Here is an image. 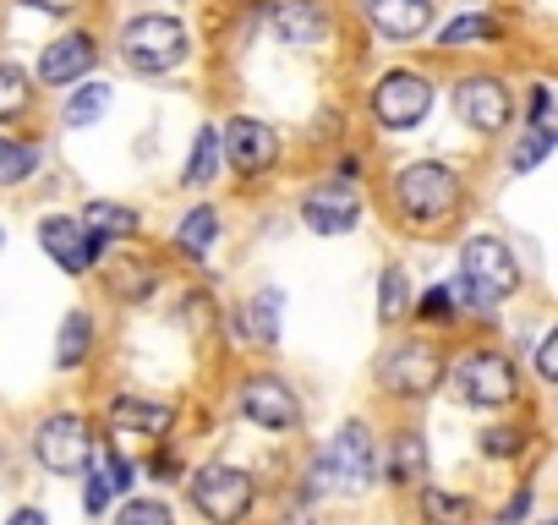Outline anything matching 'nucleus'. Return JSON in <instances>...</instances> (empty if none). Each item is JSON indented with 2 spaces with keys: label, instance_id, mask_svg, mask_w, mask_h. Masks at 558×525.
I'll return each mask as SVG.
<instances>
[{
  "label": "nucleus",
  "instance_id": "f257e3e1",
  "mask_svg": "<svg viewBox=\"0 0 558 525\" xmlns=\"http://www.w3.org/2000/svg\"><path fill=\"white\" fill-rule=\"evenodd\" d=\"M192 56V34L186 23L165 17V12H143L121 28V61L143 77H165V72H181Z\"/></svg>",
  "mask_w": 558,
  "mask_h": 525
},
{
  "label": "nucleus",
  "instance_id": "f03ea898",
  "mask_svg": "<svg viewBox=\"0 0 558 525\" xmlns=\"http://www.w3.org/2000/svg\"><path fill=\"white\" fill-rule=\"evenodd\" d=\"M460 285L471 291L476 313H493V302L514 296L520 262H514V252H509L498 235H471V241L460 246Z\"/></svg>",
  "mask_w": 558,
  "mask_h": 525
},
{
  "label": "nucleus",
  "instance_id": "7ed1b4c3",
  "mask_svg": "<svg viewBox=\"0 0 558 525\" xmlns=\"http://www.w3.org/2000/svg\"><path fill=\"white\" fill-rule=\"evenodd\" d=\"M395 203L411 224H438L460 208V175L438 159H416L395 175Z\"/></svg>",
  "mask_w": 558,
  "mask_h": 525
},
{
  "label": "nucleus",
  "instance_id": "20e7f679",
  "mask_svg": "<svg viewBox=\"0 0 558 525\" xmlns=\"http://www.w3.org/2000/svg\"><path fill=\"white\" fill-rule=\"evenodd\" d=\"M318 481L335 492H351V498H362L378 481V443H373L367 422H345L329 438V449L318 454Z\"/></svg>",
  "mask_w": 558,
  "mask_h": 525
},
{
  "label": "nucleus",
  "instance_id": "39448f33",
  "mask_svg": "<svg viewBox=\"0 0 558 525\" xmlns=\"http://www.w3.org/2000/svg\"><path fill=\"white\" fill-rule=\"evenodd\" d=\"M186 492L208 525H241L257 503V476L241 465H203V471H192Z\"/></svg>",
  "mask_w": 558,
  "mask_h": 525
},
{
  "label": "nucleus",
  "instance_id": "423d86ee",
  "mask_svg": "<svg viewBox=\"0 0 558 525\" xmlns=\"http://www.w3.org/2000/svg\"><path fill=\"white\" fill-rule=\"evenodd\" d=\"M94 443H99V438H94V422L77 416V411H56V416H45V422L34 427V460H39L45 471H56V476L88 471Z\"/></svg>",
  "mask_w": 558,
  "mask_h": 525
},
{
  "label": "nucleus",
  "instance_id": "0eeeda50",
  "mask_svg": "<svg viewBox=\"0 0 558 525\" xmlns=\"http://www.w3.org/2000/svg\"><path fill=\"white\" fill-rule=\"evenodd\" d=\"M378 378L389 394L400 400H427L438 383H444V351L433 340H400L389 345V356L378 362Z\"/></svg>",
  "mask_w": 558,
  "mask_h": 525
},
{
  "label": "nucleus",
  "instance_id": "6e6552de",
  "mask_svg": "<svg viewBox=\"0 0 558 525\" xmlns=\"http://www.w3.org/2000/svg\"><path fill=\"white\" fill-rule=\"evenodd\" d=\"M433 110V83L422 72H384L373 83V121L384 132H411Z\"/></svg>",
  "mask_w": 558,
  "mask_h": 525
},
{
  "label": "nucleus",
  "instance_id": "1a4fd4ad",
  "mask_svg": "<svg viewBox=\"0 0 558 525\" xmlns=\"http://www.w3.org/2000/svg\"><path fill=\"white\" fill-rule=\"evenodd\" d=\"M454 389L465 405H509L520 394V378L504 351H465L454 362Z\"/></svg>",
  "mask_w": 558,
  "mask_h": 525
},
{
  "label": "nucleus",
  "instance_id": "9d476101",
  "mask_svg": "<svg viewBox=\"0 0 558 525\" xmlns=\"http://www.w3.org/2000/svg\"><path fill=\"white\" fill-rule=\"evenodd\" d=\"M241 416L263 432H291L302 422V400L286 378H274V373H252L241 383Z\"/></svg>",
  "mask_w": 558,
  "mask_h": 525
},
{
  "label": "nucleus",
  "instance_id": "9b49d317",
  "mask_svg": "<svg viewBox=\"0 0 558 525\" xmlns=\"http://www.w3.org/2000/svg\"><path fill=\"white\" fill-rule=\"evenodd\" d=\"M219 148H225L235 175H268L279 164V137L257 115H235L230 126H219Z\"/></svg>",
  "mask_w": 558,
  "mask_h": 525
},
{
  "label": "nucleus",
  "instance_id": "f8f14e48",
  "mask_svg": "<svg viewBox=\"0 0 558 525\" xmlns=\"http://www.w3.org/2000/svg\"><path fill=\"white\" fill-rule=\"evenodd\" d=\"M356 219H362V192L345 175H335L302 197V224L313 235H345V230H356Z\"/></svg>",
  "mask_w": 558,
  "mask_h": 525
},
{
  "label": "nucleus",
  "instance_id": "ddd939ff",
  "mask_svg": "<svg viewBox=\"0 0 558 525\" xmlns=\"http://www.w3.org/2000/svg\"><path fill=\"white\" fill-rule=\"evenodd\" d=\"M268 28H274L279 45H291V50H318V45H329L335 17H329L324 0H274Z\"/></svg>",
  "mask_w": 558,
  "mask_h": 525
},
{
  "label": "nucleus",
  "instance_id": "4468645a",
  "mask_svg": "<svg viewBox=\"0 0 558 525\" xmlns=\"http://www.w3.org/2000/svg\"><path fill=\"white\" fill-rule=\"evenodd\" d=\"M454 115L471 126V132H504L509 115H514V99L498 77H465L454 88Z\"/></svg>",
  "mask_w": 558,
  "mask_h": 525
},
{
  "label": "nucleus",
  "instance_id": "2eb2a0df",
  "mask_svg": "<svg viewBox=\"0 0 558 525\" xmlns=\"http://www.w3.org/2000/svg\"><path fill=\"white\" fill-rule=\"evenodd\" d=\"M39 246L50 252V262H61L66 274H88L94 262H99V241H94L72 213H50V219H39Z\"/></svg>",
  "mask_w": 558,
  "mask_h": 525
},
{
  "label": "nucleus",
  "instance_id": "dca6fc26",
  "mask_svg": "<svg viewBox=\"0 0 558 525\" xmlns=\"http://www.w3.org/2000/svg\"><path fill=\"white\" fill-rule=\"evenodd\" d=\"M99 61V39L83 28V34H61L56 45H45L39 56V83L45 88H66V83H83Z\"/></svg>",
  "mask_w": 558,
  "mask_h": 525
},
{
  "label": "nucleus",
  "instance_id": "f3484780",
  "mask_svg": "<svg viewBox=\"0 0 558 525\" xmlns=\"http://www.w3.org/2000/svg\"><path fill=\"white\" fill-rule=\"evenodd\" d=\"M105 422H110L116 438H159L175 422V411L159 405V400H143V394H116L110 411H105Z\"/></svg>",
  "mask_w": 558,
  "mask_h": 525
},
{
  "label": "nucleus",
  "instance_id": "a211bd4d",
  "mask_svg": "<svg viewBox=\"0 0 558 525\" xmlns=\"http://www.w3.org/2000/svg\"><path fill=\"white\" fill-rule=\"evenodd\" d=\"M362 12L384 39H422L433 28V0H362Z\"/></svg>",
  "mask_w": 558,
  "mask_h": 525
},
{
  "label": "nucleus",
  "instance_id": "6ab92c4d",
  "mask_svg": "<svg viewBox=\"0 0 558 525\" xmlns=\"http://www.w3.org/2000/svg\"><path fill=\"white\" fill-rule=\"evenodd\" d=\"M384 476H389V487H427V443H422V432H395L389 438Z\"/></svg>",
  "mask_w": 558,
  "mask_h": 525
},
{
  "label": "nucleus",
  "instance_id": "aec40b11",
  "mask_svg": "<svg viewBox=\"0 0 558 525\" xmlns=\"http://www.w3.org/2000/svg\"><path fill=\"white\" fill-rule=\"evenodd\" d=\"M77 224L105 246V241H121V235H132L137 230V208H126V203H105V197H94V203H83V213H77Z\"/></svg>",
  "mask_w": 558,
  "mask_h": 525
},
{
  "label": "nucleus",
  "instance_id": "412c9836",
  "mask_svg": "<svg viewBox=\"0 0 558 525\" xmlns=\"http://www.w3.org/2000/svg\"><path fill=\"white\" fill-rule=\"evenodd\" d=\"M110 296H121V302H148L154 296V285H159V269L148 257H121V262H110Z\"/></svg>",
  "mask_w": 558,
  "mask_h": 525
},
{
  "label": "nucleus",
  "instance_id": "4be33fe9",
  "mask_svg": "<svg viewBox=\"0 0 558 525\" xmlns=\"http://www.w3.org/2000/svg\"><path fill=\"white\" fill-rule=\"evenodd\" d=\"M88 351H94V318L88 313H66L61 318V334H56V367L72 373V367L88 362Z\"/></svg>",
  "mask_w": 558,
  "mask_h": 525
},
{
  "label": "nucleus",
  "instance_id": "5701e85b",
  "mask_svg": "<svg viewBox=\"0 0 558 525\" xmlns=\"http://www.w3.org/2000/svg\"><path fill=\"white\" fill-rule=\"evenodd\" d=\"M219 159H225V148H219V126H197V137H192V154H186V186L192 192H203L214 175H219Z\"/></svg>",
  "mask_w": 558,
  "mask_h": 525
},
{
  "label": "nucleus",
  "instance_id": "b1692460",
  "mask_svg": "<svg viewBox=\"0 0 558 525\" xmlns=\"http://www.w3.org/2000/svg\"><path fill=\"white\" fill-rule=\"evenodd\" d=\"M241 334L252 340V345H274L279 340V291H257L246 307H241Z\"/></svg>",
  "mask_w": 558,
  "mask_h": 525
},
{
  "label": "nucleus",
  "instance_id": "393cba45",
  "mask_svg": "<svg viewBox=\"0 0 558 525\" xmlns=\"http://www.w3.org/2000/svg\"><path fill=\"white\" fill-rule=\"evenodd\" d=\"M88 476H94V481H99L105 492H126L137 471H132V460L121 454V443L99 438V443H94V460H88Z\"/></svg>",
  "mask_w": 558,
  "mask_h": 525
},
{
  "label": "nucleus",
  "instance_id": "a878e982",
  "mask_svg": "<svg viewBox=\"0 0 558 525\" xmlns=\"http://www.w3.org/2000/svg\"><path fill=\"white\" fill-rule=\"evenodd\" d=\"M28 105H34V77L23 66H12V61H0V126L23 121Z\"/></svg>",
  "mask_w": 558,
  "mask_h": 525
},
{
  "label": "nucleus",
  "instance_id": "bb28decb",
  "mask_svg": "<svg viewBox=\"0 0 558 525\" xmlns=\"http://www.w3.org/2000/svg\"><path fill=\"white\" fill-rule=\"evenodd\" d=\"M105 110H110V83H83V88H72V99H66L61 121H66L72 132H83V126L105 121Z\"/></svg>",
  "mask_w": 558,
  "mask_h": 525
},
{
  "label": "nucleus",
  "instance_id": "cd10ccee",
  "mask_svg": "<svg viewBox=\"0 0 558 525\" xmlns=\"http://www.w3.org/2000/svg\"><path fill=\"white\" fill-rule=\"evenodd\" d=\"M219 241V213L203 203V208H192L181 224H175V246L186 252V257H208V246Z\"/></svg>",
  "mask_w": 558,
  "mask_h": 525
},
{
  "label": "nucleus",
  "instance_id": "c85d7f7f",
  "mask_svg": "<svg viewBox=\"0 0 558 525\" xmlns=\"http://www.w3.org/2000/svg\"><path fill=\"white\" fill-rule=\"evenodd\" d=\"M34 170H39V148L0 132V186H23Z\"/></svg>",
  "mask_w": 558,
  "mask_h": 525
},
{
  "label": "nucleus",
  "instance_id": "c756f323",
  "mask_svg": "<svg viewBox=\"0 0 558 525\" xmlns=\"http://www.w3.org/2000/svg\"><path fill=\"white\" fill-rule=\"evenodd\" d=\"M405 313H411V285H405L400 262H389V269L378 274V318H384V323H400Z\"/></svg>",
  "mask_w": 558,
  "mask_h": 525
},
{
  "label": "nucleus",
  "instance_id": "7c9ffc66",
  "mask_svg": "<svg viewBox=\"0 0 558 525\" xmlns=\"http://www.w3.org/2000/svg\"><path fill=\"white\" fill-rule=\"evenodd\" d=\"M487 39H498V23H493V17H482V12L454 17V23L438 34V45H444V50H471V45H487Z\"/></svg>",
  "mask_w": 558,
  "mask_h": 525
},
{
  "label": "nucleus",
  "instance_id": "2f4dec72",
  "mask_svg": "<svg viewBox=\"0 0 558 525\" xmlns=\"http://www.w3.org/2000/svg\"><path fill=\"white\" fill-rule=\"evenodd\" d=\"M553 148H558V132H553V126H531V132H520V143H514V154H509V170L525 175V170H536Z\"/></svg>",
  "mask_w": 558,
  "mask_h": 525
},
{
  "label": "nucleus",
  "instance_id": "473e14b6",
  "mask_svg": "<svg viewBox=\"0 0 558 525\" xmlns=\"http://www.w3.org/2000/svg\"><path fill=\"white\" fill-rule=\"evenodd\" d=\"M422 514H427V525H465L471 520V498L444 492V487H422Z\"/></svg>",
  "mask_w": 558,
  "mask_h": 525
},
{
  "label": "nucleus",
  "instance_id": "72a5a7b5",
  "mask_svg": "<svg viewBox=\"0 0 558 525\" xmlns=\"http://www.w3.org/2000/svg\"><path fill=\"white\" fill-rule=\"evenodd\" d=\"M110 525H175V514H170L165 498H126Z\"/></svg>",
  "mask_w": 558,
  "mask_h": 525
},
{
  "label": "nucleus",
  "instance_id": "f704fd0d",
  "mask_svg": "<svg viewBox=\"0 0 558 525\" xmlns=\"http://www.w3.org/2000/svg\"><path fill=\"white\" fill-rule=\"evenodd\" d=\"M520 449H525V438L514 427H487L482 432V454H493V460H514Z\"/></svg>",
  "mask_w": 558,
  "mask_h": 525
},
{
  "label": "nucleus",
  "instance_id": "c9c22d12",
  "mask_svg": "<svg viewBox=\"0 0 558 525\" xmlns=\"http://www.w3.org/2000/svg\"><path fill=\"white\" fill-rule=\"evenodd\" d=\"M416 318H427V323H449L454 318V302H449V285H433L422 302H416Z\"/></svg>",
  "mask_w": 558,
  "mask_h": 525
},
{
  "label": "nucleus",
  "instance_id": "e433bc0d",
  "mask_svg": "<svg viewBox=\"0 0 558 525\" xmlns=\"http://www.w3.org/2000/svg\"><path fill=\"white\" fill-rule=\"evenodd\" d=\"M536 373H542L547 383H558V329L542 340V351H536Z\"/></svg>",
  "mask_w": 558,
  "mask_h": 525
},
{
  "label": "nucleus",
  "instance_id": "4c0bfd02",
  "mask_svg": "<svg viewBox=\"0 0 558 525\" xmlns=\"http://www.w3.org/2000/svg\"><path fill=\"white\" fill-rule=\"evenodd\" d=\"M17 7L45 12V17H72V12H83V0H17Z\"/></svg>",
  "mask_w": 558,
  "mask_h": 525
},
{
  "label": "nucleus",
  "instance_id": "58836bf2",
  "mask_svg": "<svg viewBox=\"0 0 558 525\" xmlns=\"http://www.w3.org/2000/svg\"><path fill=\"white\" fill-rule=\"evenodd\" d=\"M83 509H88V514H105V509H110V492H105L88 471H83Z\"/></svg>",
  "mask_w": 558,
  "mask_h": 525
},
{
  "label": "nucleus",
  "instance_id": "ea45409f",
  "mask_svg": "<svg viewBox=\"0 0 558 525\" xmlns=\"http://www.w3.org/2000/svg\"><path fill=\"white\" fill-rule=\"evenodd\" d=\"M525 509H531V487H520V492H514V503L504 509V520H498V525H514V520H525Z\"/></svg>",
  "mask_w": 558,
  "mask_h": 525
},
{
  "label": "nucleus",
  "instance_id": "a19ab883",
  "mask_svg": "<svg viewBox=\"0 0 558 525\" xmlns=\"http://www.w3.org/2000/svg\"><path fill=\"white\" fill-rule=\"evenodd\" d=\"M547 110H553V94H547V88H536V94H531V121L542 126V115H547Z\"/></svg>",
  "mask_w": 558,
  "mask_h": 525
},
{
  "label": "nucleus",
  "instance_id": "79ce46f5",
  "mask_svg": "<svg viewBox=\"0 0 558 525\" xmlns=\"http://www.w3.org/2000/svg\"><path fill=\"white\" fill-rule=\"evenodd\" d=\"M7 525H50V514H45V509H17Z\"/></svg>",
  "mask_w": 558,
  "mask_h": 525
},
{
  "label": "nucleus",
  "instance_id": "37998d69",
  "mask_svg": "<svg viewBox=\"0 0 558 525\" xmlns=\"http://www.w3.org/2000/svg\"><path fill=\"white\" fill-rule=\"evenodd\" d=\"M0 246H7V230H0Z\"/></svg>",
  "mask_w": 558,
  "mask_h": 525
},
{
  "label": "nucleus",
  "instance_id": "c03bdc74",
  "mask_svg": "<svg viewBox=\"0 0 558 525\" xmlns=\"http://www.w3.org/2000/svg\"><path fill=\"white\" fill-rule=\"evenodd\" d=\"M542 525H558V520H542Z\"/></svg>",
  "mask_w": 558,
  "mask_h": 525
}]
</instances>
